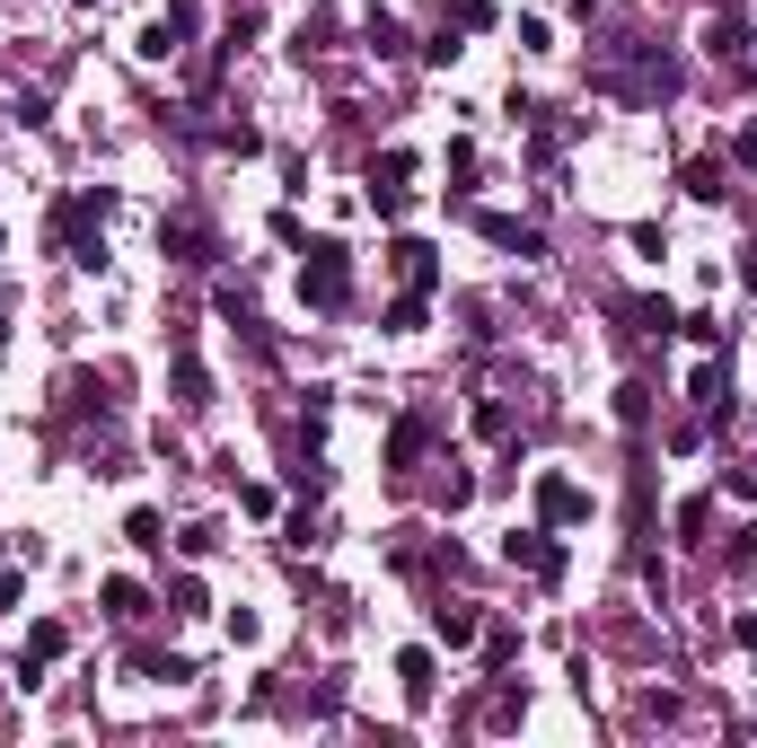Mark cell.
I'll return each instance as SVG.
<instances>
[{
	"label": "cell",
	"mask_w": 757,
	"mask_h": 748,
	"mask_svg": "<svg viewBox=\"0 0 757 748\" xmlns=\"http://www.w3.org/2000/svg\"><path fill=\"white\" fill-rule=\"evenodd\" d=\"M168 599H176V617H203V582H194V573H176V590H168Z\"/></svg>",
	"instance_id": "obj_19"
},
{
	"label": "cell",
	"mask_w": 757,
	"mask_h": 748,
	"mask_svg": "<svg viewBox=\"0 0 757 748\" xmlns=\"http://www.w3.org/2000/svg\"><path fill=\"white\" fill-rule=\"evenodd\" d=\"M98 599H107V617H141V608H150V590H141V582H124V573H115V582H107V590H98Z\"/></svg>",
	"instance_id": "obj_9"
},
{
	"label": "cell",
	"mask_w": 757,
	"mask_h": 748,
	"mask_svg": "<svg viewBox=\"0 0 757 748\" xmlns=\"http://www.w3.org/2000/svg\"><path fill=\"white\" fill-rule=\"evenodd\" d=\"M503 555H511V564H528L537 582H555V573H564V546H555L546 528H511V537H503Z\"/></svg>",
	"instance_id": "obj_3"
},
{
	"label": "cell",
	"mask_w": 757,
	"mask_h": 748,
	"mask_svg": "<svg viewBox=\"0 0 757 748\" xmlns=\"http://www.w3.org/2000/svg\"><path fill=\"white\" fill-rule=\"evenodd\" d=\"M300 291H309V309H344V291H353V264H344V247H335V239H317V247H309V264H300Z\"/></svg>",
	"instance_id": "obj_2"
},
{
	"label": "cell",
	"mask_w": 757,
	"mask_h": 748,
	"mask_svg": "<svg viewBox=\"0 0 757 748\" xmlns=\"http://www.w3.org/2000/svg\"><path fill=\"white\" fill-rule=\"evenodd\" d=\"M476 230H485L494 247H511V255H537V230H528V221H511V212H476Z\"/></svg>",
	"instance_id": "obj_7"
},
{
	"label": "cell",
	"mask_w": 757,
	"mask_h": 748,
	"mask_svg": "<svg viewBox=\"0 0 757 748\" xmlns=\"http://www.w3.org/2000/svg\"><path fill=\"white\" fill-rule=\"evenodd\" d=\"M740 159H757V124H749V132H740Z\"/></svg>",
	"instance_id": "obj_23"
},
{
	"label": "cell",
	"mask_w": 757,
	"mask_h": 748,
	"mask_svg": "<svg viewBox=\"0 0 757 748\" xmlns=\"http://www.w3.org/2000/svg\"><path fill=\"white\" fill-rule=\"evenodd\" d=\"M687 194H696V203H723V168L696 159V168H687Z\"/></svg>",
	"instance_id": "obj_15"
},
{
	"label": "cell",
	"mask_w": 757,
	"mask_h": 748,
	"mask_svg": "<svg viewBox=\"0 0 757 748\" xmlns=\"http://www.w3.org/2000/svg\"><path fill=\"white\" fill-rule=\"evenodd\" d=\"M432 634L458 651V643H476V608H432Z\"/></svg>",
	"instance_id": "obj_10"
},
{
	"label": "cell",
	"mask_w": 757,
	"mask_h": 748,
	"mask_svg": "<svg viewBox=\"0 0 757 748\" xmlns=\"http://www.w3.org/2000/svg\"><path fill=\"white\" fill-rule=\"evenodd\" d=\"M537 511H546L555 528H573V519H591V494H582V485H564V476H537Z\"/></svg>",
	"instance_id": "obj_5"
},
{
	"label": "cell",
	"mask_w": 757,
	"mask_h": 748,
	"mask_svg": "<svg viewBox=\"0 0 757 748\" xmlns=\"http://www.w3.org/2000/svg\"><path fill=\"white\" fill-rule=\"evenodd\" d=\"M414 176V150H378L371 159V185H405Z\"/></svg>",
	"instance_id": "obj_13"
},
{
	"label": "cell",
	"mask_w": 757,
	"mask_h": 748,
	"mask_svg": "<svg viewBox=\"0 0 757 748\" xmlns=\"http://www.w3.org/2000/svg\"><path fill=\"white\" fill-rule=\"evenodd\" d=\"M634 326H643V335H669L678 317H669V300H634Z\"/></svg>",
	"instance_id": "obj_16"
},
{
	"label": "cell",
	"mask_w": 757,
	"mask_h": 748,
	"mask_svg": "<svg viewBox=\"0 0 757 748\" xmlns=\"http://www.w3.org/2000/svg\"><path fill=\"white\" fill-rule=\"evenodd\" d=\"M0 344H9V335H0Z\"/></svg>",
	"instance_id": "obj_24"
},
{
	"label": "cell",
	"mask_w": 757,
	"mask_h": 748,
	"mask_svg": "<svg viewBox=\"0 0 757 748\" xmlns=\"http://www.w3.org/2000/svg\"><path fill=\"white\" fill-rule=\"evenodd\" d=\"M705 44H714V53H723V62H731V53H740V44H749V27H740V18H714V27H705Z\"/></svg>",
	"instance_id": "obj_14"
},
{
	"label": "cell",
	"mask_w": 757,
	"mask_h": 748,
	"mask_svg": "<svg viewBox=\"0 0 757 748\" xmlns=\"http://www.w3.org/2000/svg\"><path fill=\"white\" fill-rule=\"evenodd\" d=\"M124 537H132V546H168V537H159V511H132Z\"/></svg>",
	"instance_id": "obj_20"
},
{
	"label": "cell",
	"mask_w": 757,
	"mask_h": 748,
	"mask_svg": "<svg viewBox=\"0 0 757 748\" xmlns=\"http://www.w3.org/2000/svg\"><path fill=\"white\" fill-rule=\"evenodd\" d=\"M723 387H731V371H723V362H705V371H696V405H723Z\"/></svg>",
	"instance_id": "obj_17"
},
{
	"label": "cell",
	"mask_w": 757,
	"mask_h": 748,
	"mask_svg": "<svg viewBox=\"0 0 757 748\" xmlns=\"http://www.w3.org/2000/svg\"><path fill=\"white\" fill-rule=\"evenodd\" d=\"M396 678H405V696L423 705V696H432V651H396Z\"/></svg>",
	"instance_id": "obj_11"
},
{
	"label": "cell",
	"mask_w": 757,
	"mask_h": 748,
	"mask_svg": "<svg viewBox=\"0 0 757 748\" xmlns=\"http://www.w3.org/2000/svg\"><path fill=\"white\" fill-rule=\"evenodd\" d=\"M423 441H432L423 423H396V432H387V458H396V467H414V458H423Z\"/></svg>",
	"instance_id": "obj_12"
},
{
	"label": "cell",
	"mask_w": 757,
	"mask_h": 748,
	"mask_svg": "<svg viewBox=\"0 0 757 748\" xmlns=\"http://www.w3.org/2000/svg\"><path fill=\"white\" fill-rule=\"evenodd\" d=\"M176 405H185V414H203V405H212V378H203L194 353H176Z\"/></svg>",
	"instance_id": "obj_8"
},
{
	"label": "cell",
	"mask_w": 757,
	"mask_h": 748,
	"mask_svg": "<svg viewBox=\"0 0 757 748\" xmlns=\"http://www.w3.org/2000/svg\"><path fill=\"white\" fill-rule=\"evenodd\" d=\"M387 255H396V273H405V291H432V282H441V255L423 247V239H396Z\"/></svg>",
	"instance_id": "obj_6"
},
{
	"label": "cell",
	"mask_w": 757,
	"mask_h": 748,
	"mask_svg": "<svg viewBox=\"0 0 757 748\" xmlns=\"http://www.w3.org/2000/svg\"><path fill=\"white\" fill-rule=\"evenodd\" d=\"M107 212H115V194L107 185H89V194H71L62 212H53V230H62V247H71V264H107Z\"/></svg>",
	"instance_id": "obj_1"
},
{
	"label": "cell",
	"mask_w": 757,
	"mask_h": 748,
	"mask_svg": "<svg viewBox=\"0 0 757 748\" xmlns=\"http://www.w3.org/2000/svg\"><path fill=\"white\" fill-rule=\"evenodd\" d=\"M9 608H18V573H0V617H9Z\"/></svg>",
	"instance_id": "obj_22"
},
{
	"label": "cell",
	"mask_w": 757,
	"mask_h": 748,
	"mask_svg": "<svg viewBox=\"0 0 757 748\" xmlns=\"http://www.w3.org/2000/svg\"><path fill=\"white\" fill-rule=\"evenodd\" d=\"M159 247L176 255V264H212V230H203L194 212H168V221H159Z\"/></svg>",
	"instance_id": "obj_4"
},
{
	"label": "cell",
	"mask_w": 757,
	"mask_h": 748,
	"mask_svg": "<svg viewBox=\"0 0 757 748\" xmlns=\"http://www.w3.org/2000/svg\"><path fill=\"white\" fill-rule=\"evenodd\" d=\"M371 53H405V27L396 18H371Z\"/></svg>",
	"instance_id": "obj_21"
},
{
	"label": "cell",
	"mask_w": 757,
	"mask_h": 748,
	"mask_svg": "<svg viewBox=\"0 0 757 748\" xmlns=\"http://www.w3.org/2000/svg\"><path fill=\"white\" fill-rule=\"evenodd\" d=\"M387 326H396V335H414V326H423V291H405V300L387 309Z\"/></svg>",
	"instance_id": "obj_18"
}]
</instances>
